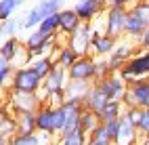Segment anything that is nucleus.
<instances>
[{
	"instance_id": "7ed1b4c3",
	"label": "nucleus",
	"mask_w": 149,
	"mask_h": 145,
	"mask_svg": "<svg viewBox=\"0 0 149 145\" xmlns=\"http://www.w3.org/2000/svg\"><path fill=\"white\" fill-rule=\"evenodd\" d=\"M124 107H139V109H149V80L139 78L128 84V91L124 95Z\"/></svg>"
},
{
	"instance_id": "4c0bfd02",
	"label": "nucleus",
	"mask_w": 149,
	"mask_h": 145,
	"mask_svg": "<svg viewBox=\"0 0 149 145\" xmlns=\"http://www.w3.org/2000/svg\"><path fill=\"white\" fill-rule=\"evenodd\" d=\"M107 8H130L128 0H107Z\"/></svg>"
},
{
	"instance_id": "e433bc0d",
	"label": "nucleus",
	"mask_w": 149,
	"mask_h": 145,
	"mask_svg": "<svg viewBox=\"0 0 149 145\" xmlns=\"http://www.w3.org/2000/svg\"><path fill=\"white\" fill-rule=\"evenodd\" d=\"M136 46L141 48V51H149V27L143 32V36L136 40Z\"/></svg>"
},
{
	"instance_id": "f8f14e48",
	"label": "nucleus",
	"mask_w": 149,
	"mask_h": 145,
	"mask_svg": "<svg viewBox=\"0 0 149 145\" xmlns=\"http://www.w3.org/2000/svg\"><path fill=\"white\" fill-rule=\"evenodd\" d=\"M118 42H120V38H113L105 34L103 30H97L95 27V36H93V55L97 57V59H107L109 55H111L116 51Z\"/></svg>"
},
{
	"instance_id": "aec40b11",
	"label": "nucleus",
	"mask_w": 149,
	"mask_h": 145,
	"mask_svg": "<svg viewBox=\"0 0 149 145\" xmlns=\"http://www.w3.org/2000/svg\"><path fill=\"white\" fill-rule=\"evenodd\" d=\"M13 116H15L17 132H21V135L38 132V126H36V112H19V114H13Z\"/></svg>"
},
{
	"instance_id": "6ab92c4d",
	"label": "nucleus",
	"mask_w": 149,
	"mask_h": 145,
	"mask_svg": "<svg viewBox=\"0 0 149 145\" xmlns=\"http://www.w3.org/2000/svg\"><path fill=\"white\" fill-rule=\"evenodd\" d=\"M53 59H55L57 65H61V67H65V70H69V67L80 59V55H78L67 42H63V44H59V48L53 53Z\"/></svg>"
},
{
	"instance_id": "c9c22d12",
	"label": "nucleus",
	"mask_w": 149,
	"mask_h": 145,
	"mask_svg": "<svg viewBox=\"0 0 149 145\" xmlns=\"http://www.w3.org/2000/svg\"><path fill=\"white\" fill-rule=\"evenodd\" d=\"M105 128H107V132H109V137H111V141H116V137H118V130H120V120L105 122Z\"/></svg>"
},
{
	"instance_id": "a211bd4d",
	"label": "nucleus",
	"mask_w": 149,
	"mask_h": 145,
	"mask_svg": "<svg viewBox=\"0 0 149 145\" xmlns=\"http://www.w3.org/2000/svg\"><path fill=\"white\" fill-rule=\"evenodd\" d=\"M107 103H109L107 95L101 91V86H99V84L93 82V86H91V91H88V95L84 97V107H86V109H91V112H95V114L99 116V112H101Z\"/></svg>"
},
{
	"instance_id": "473e14b6",
	"label": "nucleus",
	"mask_w": 149,
	"mask_h": 145,
	"mask_svg": "<svg viewBox=\"0 0 149 145\" xmlns=\"http://www.w3.org/2000/svg\"><path fill=\"white\" fill-rule=\"evenodd\" d=\"M132 15H136L141 21L149 27V0H145V2H141V4H134V6H130L128 8Z\"/></svg>"
},
{
	"instance_id": "58836bf2",
	"label": "nucleus",
	"mask_w": 149,
	"mask_h": 145,
	"mask_svg": "<svg viewBox=\"0 0 149 145\" xmlns=\"http://www.w3.org/2000/svg\"><path fill=\"white\" fill-rule=\"evenodd\" d=\"M0 145H8V137H6V135H0Z\"/></svg>"
},
{
	"instance_id": "b1692460",
	"label": "nucleus",
	"mask_w": 149,
	"mask_h": 145,
	"mask_svg": "<svg viewBox=\"0 0 149 145\" xmlns=\"http://www.w3.org/2000/svg\"><path fill=\"white\" fill-rule=\"evenodd\" d=\"M88 135L82 128H74L72 132H63L57 137V145H88Z\"/></svg>"
},
{
	"instance_id": "cd10ccee",
	"label": "nucleus",
	"mask_w": 149,
	"mask_h": 145,
	"mask_svg": "<svg viewBox=\"0 0 149 145\" xmlns=\"http://www.w3.org/2000/svg\"><path fill=\"white\" fill-rule=\"evenodd\" d=\"M101 124V120H99V116L95 114V112H91V109H84L82 112V116H80V128L91 137V132Z\"/></svg>"
},
{
	"instance_id": "37998d69",
	"label": "nucleus",
	"mask_w": 149,
	"mask_h": 145,
	"mask_svg": "<svg viewBox=\"0 0 149 145\" xmlns=\"http://www.w3.org/2000/svg\"><path fill=\"white\" fill-rule=\"evenodd\" d=\"M2 101H4V99H2V93H0V107H2Z\"/></svg>"
},
{
	"instance_id": "a19ab883",
	"label": "nucleus",
	"mask_w": 149,
	"mask_h": 145,
	"mask_svg": "<svg viewBox=\"0 0 149 145\" xmlns=\"http://www.w3.org/2000/svg\"><path fill=\"white\" fill-rule=\"evenodd\" d=\"M139 145H149V139H141V141H139Z\"/></svg>"
},
{
	"instance_id": "c756f323",
	"label": "nucleus",
	"mask_w": 149,
	"mask_h": 145,
	"mask_svg": "<svg viewBox=\"0 0 149 145\" xmlns=\"http://www.w3.org/2000/svg\"><path fill=\"white\" fill-rule=\"evenodd\" d=\"M13 72H15V65L8 63L2 55H0V89H11V78H13Z\"/></svg>"
},
{
	"instance_id": "0eeeda50",
	"label": "nucleus",
	"mask_w": 149,
	"mask_h": 145,
	"mask_svg": "<svg viewBox=\"0 0 149 145\" xmlns=\"http://www.w3.org/2000/svg\"><path fill=\"white\" fill-rule=\"evenodd\" d=\"M93 36H95V25L93 23H82L65 42L82 57V55H91V51H93Z\"/></svg>"
},
{
	"instance_id": "412c9836",
	"label": "nucleus",
	"mask_w": 149,
	"mask_h": 145,
	"mask_svg": "<svg viewBox=\"0 0 149 145\" xmlns=\"http://www.w3.org/2000/svg\"><path fill=\"white\" fill-rule=\"evenodd\" d=\"M147 30V25L139 19L136 15H132L130 11H128V17H126V30H124V38H128V40H139V38L143 36V32Z\"/></svg>"
},
{
	"instance_id": "ddd939ff",
	"label": "nucleus",
	"mask_w": 149,
	"mask_h": 145,
	"mask_svg": "<svg viewBox=\"0 0 149 145\" xmlns=\"http://www.w3.org/2000/svg\"><path fill=\"white\" fill-rule=\"evenodd\" d=\"M69 82V76H67V70L61 65H55L53 67V72L44 78L42 82V91H40V97H42V101H44V97L46 95H51V93H57V91H65V84Z\"/></svg>"
},
{
	"instance_id": "f704fd0d",
	"label": "nucleus",
	"mask_w": 149,
	"mask_h": 145,
	"mask_svg": "<svg viewBox=\"0 0 149 145\" xmlns=\"http://www.w3.org/2000/svg\"><path fill=\"white\" fill-rule=\"evenodd\" d=\"M139 135L141 139H149V109H143L141 114V120H139Z\"/></svg>"
},
{
	"instance_id": "a878e982",
	"label": "nucleus",
	"mask_w": 149,
	"mask_h": 145,
	"mask_svg": "<svg viewBox=\"0 0 149 145\" xmlns=\"http://www.w3.org/2000/svg\"><path fill=\"white\" fill-rule=\"evenodd\" d=\"M124 114V103L122 101H109L105 107L99 112V120L103 124L105 122H111V120H120Z\"/></svg>"
},
{
	"instance_id": "49530a36",
	"label": "nucleus",
	"mask_w": 149,
	"mask_h": 145,
	"mask_svg": "<svg viewBox=\"0 0 149 145\" xmlns=\"http://www.w3.org/2000/svg\"><path fill=\"white\" fill-rule=\"evenodd\" d=\"M147 80H149V78H147Z\"/></svg>"
},
{
	"instance_id": "f257e3e1",
	"label": "nucleus",
	"mask_w": 149,
	"mask_h": 145,
	"mask_svg": "<svg viewBox=\"0 0 149 145\" xmlns=\"http://www.w3.org/2000/svg\"><path fill=\"white\" fill-rule=\"evenodd\" d=\"M42 82L44 80L29 65L15 67L13 78H11V89L13 91H21V93H40L42 91Z\"/></svg>"
},
{
	"instance_id": "2f4dec72",
	"label": "nucleus",
	"mask_w": 149,
	"mask_h": 145,
	"mask_svg": "<svg viewBox=\"0 0 149 145\" xmlns=\"http://www.w3.org/2000/svg\"><path fill=\"white\" fill-rule=\"evenodd\" d=\"M91 139L93 143H103V145H113V141H111V137H109V132H107V128H105V124L101 122L99 126L91 132Z\"/></svg>"
},
{
	"instance_id": "20e7f679",
	"label": "nucleus",
	"mask_w": 149,
	"mask_h": 145,
	"mask_svg": "<svg viewBox=\"0 0 149 145\" xmlns=\"http://www.w3.org/2000/svg\"><path fill=\"white\" fill-rule=\"evenodd\" d=\"M0 55H2L8 63H13L15 67H25V65H29V61H32L25 44L19 40L17 36L6 38V40L0 44Z\"/></svg>"
},
{
	"instance_id": "5701e85b",
	"label": "nucleus",
	"mask_w": 149,
	"mask_h": 145,
	"mask_svg": "<svg viewBox=\"0 0 149 145\" xmlns=\"http://www.w3.org/2000/svg\"><path fill=\"white\" fill-rule=\"evenodd\" d=\"M57 63H55V59H53V55H46V57H34L32 61H29V67L40 76V78L44 80L48 74L53 72V67H55Z\"/></svg>"
},
{
	"instance_id": "6e6552de",
	"label": "nucleus",
	"mask_w": 149,
	"mask_h": 145,
	"mask_svg": "<svg viewBox=\"0 0 149 145\" xmlns=\"http://www.w3.org/2000/svg\"><path fill=\"white\" fill-rule=\"evenodd\" d=\"M128 8H107L103 15V32L113 38H124Z\"/></svg>"
},
{
	"instance_id": "4468645a",
	"label": "nucleus",
	"mask_w": 149,
	"mask_h": 145,
	"mask_svg": "<svg viewBox=\"0 0 149 145\" xmlns=\"http://www.w3.org/2000/svg\"><path fill=\"white\" fill-rule=\"evenodd\" d=\"M36 126H38V132L57 137V130H55V107L53 105H48V103L40 105V109L36 112Z\"/></svg>"
},
{
	"instance_id": "9b49d317",
	"label": "nucleus",
	"mask_w": 149,
	"mask_h": 145,
	"mask_svg": "<svg viewBox=\"0 0 149 145\" xmlns=\"http://www.w3.org/2000/svg\"><path fill=\"white\" fill-rule=\"evenodd\" d=\"M95 84L101 86V91L107 95L109 101H122L124 95H126V91H128V82L122 78L120 74H111V76H107V78L99 80Z\"/></svg>"
},
{
	"instance_id": "72a5a7b5",
	"label": "nucleus",
	"mask_w": 149,
	"mask_h": 145,
	"mask_svg": "<svg viewBox=\"0 0 149 145\" xmlns=\"http://www.w3.org/2000/svg\"><path fill=\"white\" fill-rule=\"evenodd\" d=\"M111 74L113 72H111V65H109L107 59H97V80L95 82L103 80V78H107V76H111Z\"/></svg>"
},
{
	"instance_id": "393cba45",
	"label": "nucleus",
	"mask_w": 149,
	"mask_h": 145,
	"mask_svg": "<svg viewBox=\"0 0 149 145\" xmlns=\"http://www.w3.org/2000/svg\"><path fill=\"white\" fill-rule=\"evenodd\" d=\"M38 15L42 19H46L48 15H57L65 8V0H38V4L34 6Z\"/></svg>"
},
{
	"instance_id": "ea45409f",
	"label": "nucleus",
	"mask_w": 149,
	"mask_h": 145,
	"mask_svg": "<svg viewBox=\"0 0 149 145\" xmlns=\"http://www.w3.org/2000/svg\"><path fill=\"white\" fill-rule=\"evenodd\" d=\"M130 2V6H134V4H141V2H145V0H128Z\"/></svg>"
},
{
	"instance_id": "bb28decb",
	"label": "nucleus",
	"mask_w": 149,
	"mask_h": 145,
	"mask_svg": "<svg viewBox=\"0 0 149 145\" xmlns=\"http://www.w3.org/2000/svg\"><path fill=\"white\" fill-rule=\"evenodd\" d=\"M23 30V23H21V17H13V19H6V21H0V38H13L17 36V32Z\"/></svg>"
},
{
	"instance_id": "c85d7f7f",
	"label": "nucleus",
	"mask_w": 149,
	"mask_h": 145,
	"mask_svg": "<svg viewBox=\"0 0 149 145\" xmlns=\"http://www.w3.org/2000/svg\"><path fill=\"white\" fill-rule=\"evenodd\" d=\"M23 4L19 0H0V21H6V19H13L15 13L21 8Z\"/></svg>"
},
{
	"instance_id": "dca6fc26",
	"label": "nucleus",
	"mask_w": 149,
	"mask_h": 145,
	"mask_svg": "<svg viewBox=\"0 0 149 145\" xmlns=\"http://www.w3.org/2000/svg\"><path fill=\"white\" fill-rule=\"evenodd\" d=\"M80 25H82V21H80V17L76 15L74 8H63V11L59 13V34L61 36L69 38Z\"/></svg>"
},
{
	"instance_id": "2eb2a0df",
	"label": "nucleus",
	"mask_w": 149,
	"mask_h": 145,
	"mask_svg": "<svg viewBox=\"0 0 149 145\" xmlns=\"http://www.w3.org/2000/svg\"><path fill=\"white\" fill-rule=\"evenodd\" d=\"M139 141H141L139 128L122 116L120 118V130H118V137H116L113 145H139Z\"/></svg>"
},
{
	"instance_id": "9d476101",
	"label": "nucleus",
	"mask_w": 149,
	"mask_h": 145,
	"mask_svg": "<svg viewBox=\"0 0 149 145\" xmlns=\"http://www.w3.org/2000/svg\"><path fill=\"white\" fill-rule=\"evenodd\" d=\"M76 15L80 17L82 23H95L101 15H105L107 6L101 2V0H78L74 4Z\"/></svg>"
},
{
	"instance_id": "7c9ffc66",
	"label": "nucleus",
	"mask_w": 149,
	"mask_h": 145,
	"mask_svg": "<svg viewBox=\"0 0 149 145\" xmlns=\"http://www.w3.org/2000/svg\"><path fill=\"white\" fill-rule=\"evenodd\" d=\"M38 30L44 32L46 36H59V13L48 15L46 19H42V23L38 25Z\"/></svg>"
},
{
	"instance_id": "c03bdc74",
	"label": "nucleus",
	"mask_w": 149,
	"mask_h": 145,
	"mask_svg": "<svg viewBox=\"0 0 149 145\" xmlns=\"http://www.w3.org/2000/svg\"><path fill=\"white\" fill-rule=\"evenodd\" d=\"M19 2H21V4H25V0H19Z\"/></svg>"
},
{
	"instance_id": "4be33fe9",
	"label": "nucleus",
	"mask_w": 149,
	"mask_h": 145,
	"mask_svg": "<svg viewBox=\"0 0 149 145\" xmlns=\"http://www.w3.org/2000/svg\"><path fill=\"white\" fill-rule=\"evenodd\" d=\"M91 86H93V82H88V80H69L65 84V97L67 99H84L88 91H91Z\"/></svg>"
},
{
	"instance_id": "79ce46f5",
	"label": "nucleus",
	"mask_w": 149,
	"mask_h": 145,
	"mask_svg": "<svg viewBox=\"0 0 149 145\" xmlns=\"http://www.w3.org/2000/svg\"><path fill=\"white\" fill-rule=\"evenodd\" d=\"M88 145H103V143H93V141H88Z\"/></svg>"
},
{
	"instance_id": "423d86ee",
	"label": "nucleus",
	"mask_w": 149,
	"mask_h": 145,
	"mask_svg": "<svg viewBox=\"0 0 149 145\" xmlns=\"http://www.w3.org/2000/svg\"><path fill=\"white\" fill-rule=\"evenodd\" d=\"M136 42L134 40H128V38H120V42H118L116 51L107 57L109 65H111V72L113 74H120V70L132 59V57L136 55Z\"/></svg>"
},
{
	"instance_id": "39448f33",
	"label": "nucleus",
	"mask_w": 149,
	"mask_h": 145,
	"mask_svg": "<svg viewBox=\"0 0 149 145\" xmlns=\"http://www.w3.org/2000/svg\"><path fill=\"white\" fill-rule=\"evenodd\" d=\"M120 76L128 84L139 78H149V51H139L120 70Z\"/></svg>"
},
{
	"instance_id": "a18cd8bd",
	"label": "nucleus",
	"mask_w": 149,
	"mask_h": 145,
	"mask_svg": "<svg viewBox=\"0 0 149 145\" xmlns=\"http://www.w3.org/2000/svg\"><path fill=\"white\" fill-rule=\"evenodd\" d=\"M51 145H57V143H51Z\"/></svg>"
},
{
	"instance_id": "f3484780",
	"label": "nucleus",
	"mask_w": 149,
	"mask_h": 145,
	"mask_svg": "<svg viewBox=\"0 0 149 145\" xmlns=\"http://www.w3.org/2000/svg\"><path fill=\"white\" fill-rule=\"evenodd\" d=\"M55 137L44 132H32V135H21L15 132L8 137V145H51Z\"/></svg>"
},
{
	"instance_id": "1a4fd4ad",
	"label": "nucleus",
	"mask_w": 149,
	"mask_h": 145,
	"mask_svg": "<svg viewBox=\"0 0 149 145\" xmlns=\"http://www.w3.org/2000/svg\"><path fill=\"white\" fill-rule=\"evenodd\" d=\"M69 80H97V57L95 55H82L72 67L67 70Z\"/></svg>"
},
{
	"instance_id": "f03ea898",
	"label": "nucleus",
	"mask_w": 149,
	"mask_h": 145,
	"mask_svg": "<svg viewBox=\"0 0 149 145\" xmlns=\"http://www.w3.org/2000/svg\"><path fill=\"white\" fill-rule=\"evenodd\" d=\"M6 105L11 107V114H19V112H38L40 105L44 103L40 93H21V91H13L8 89L6 93Z\"/></svg>"
}]
</instances>
